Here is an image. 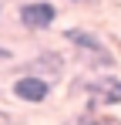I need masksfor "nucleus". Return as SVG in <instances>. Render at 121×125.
<instances>
[{"label":"nucleus","instance_id":"1a4fd4ad","mask_svg":"<svg viewBox=\"0 0 121 125\" xmlns=\"http://www.w3.org/2000/svg\"><path fill=\"white\" fill-rule=\"evenodd\" d=\"M71 3H81V7H91L94 0H71Z\"/></svg>","mask_w":121,"mask_h":125},{"label":"nucleus","instance_id":"0eeeda50","mask_svg":"<svg viewBox=\"0 0 121 125\" xmlns=\"http://www.w3.org/2000/svg\"><path fill=\"white\" fill-rule=\"evenodd\" d=\"M0 61H14V51H10V47H3V44H0Z\"/></svg>","mask_w":121,"mask_h":125},{"label":"nucleus","instance_id":"7ed1b4c3","mask_svg":"<svg viewBox=\"0 0 121 125\" xmlns=\"http://www.w3.org/2000/svg\"><path fill=\"white\" fill-rule=\"evenodd\" d=\"M17 17H20V27H24V31L40 34V31H51V27H54L57 7H54L51 0H30V3H20Z\"/></svg>","mask_w":121,"mask_h":125},{"label":"nucleus","instance_id":"423d86ee","mask_svg":"<svg viewBox=\"0 0 121 125\" xmlns=\"http://www.w3.org/2000/svg\"><path fill=\"white\" fill-rule=\"evenodd\" d=\"M81 125H121V122L111 115H101V112H87V115H81Z\"/></svg>","mask_w":121,"mask_h":125},{"label":"nucleus","instance_id":"6e6552de","mask_svg":"<svg viewBox=\"0 0 121 125\" xmlns=\"http://www.w3.org/2000/svg\"><path fill=\"white\" fill-rule=\"evenodd\" d=\"M14 118H10V112H0V125H10Z\"/></svg>","mask_w":121,"mask_h":125},{"label":"nucleus","instance_id":"f03ea898","mask_svg":"<svg viewBox=\"0 0 121 125\" xmlns=\"http://www.w3.org/2000/svg\"><path fill=\"white\" fill-rule=\"evenodd\" d=\"M81 91L91 98V102H87V112L121 105V78H118V74H98V78H87V81H81Z\"/></svg>","mask_w":121,"mask_h":125},{"label":"nucleus","instance_id":"39448f33","mask_svg":"<svg viewBox=\"0 0 121 125\" xmlns=\"http://www.w3.org/2000/svg\"><path fill=\"white\" fill-rule=\"evenodd\" d=\"M60 71H64V58H60L57 51H40L34 61H27L20 68V74H40V78H47V81L60 78Z\"/></svg>","mask_w":121,"mask_h":125},{"label":"nucleus","instance_id":"f257e3e1","mask_svg":"<svg viewBox=\"0 0 121 125\" xmlns=\"http://www.w3.org/2000/svg\"><path fill=\"white\" fill-rule=\"evenodd\" d=\"M64 41L74 47V54H78L91 71H114L118 58H114V51L101 41L98 34H91V31H84V27H67V31H64Z\"/></svg>","mask_w":121,"mask_h":125},{"label":"nucleus","instance_id":"20e7f679","mask_svg":"<svg viewBox=\"0 0 121 125\" xmlns=\"http://www.w3.org/2000/svg\"><path fill=\"white\" fill-rule=\"evenodd\" d=\"M10 91H14V98L24 105H44L51 98V91H54V81H47V78H40V74H17L14 84H10Z\"/></svg>","mask_w":121,"mask_h":125},{"label":"nucleus","instance_id":"9d476101","mask_svg":"<svg viewBox=\"0 0 121 125\" xmlns=\"http://www.w3.org/2000/svg\"><path fill=\"white\" fill-rule=\"evenodd\" d=\"M0 17H3V3H0Z\"/></svg>","mask_w":121,"mask_h":125}]
</instances>
